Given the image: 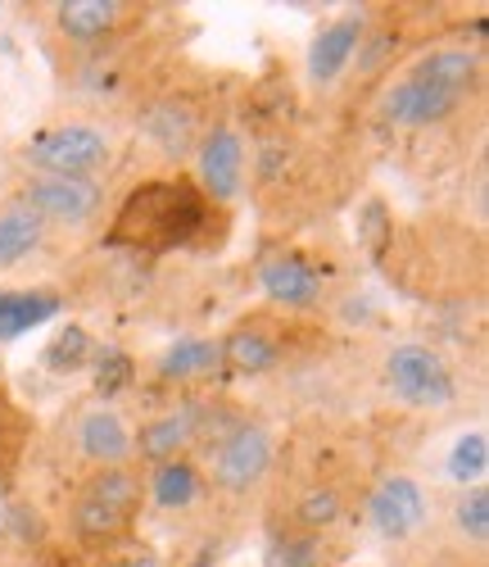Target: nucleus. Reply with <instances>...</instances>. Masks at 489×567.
<instances>
[{
    "mask_svg": "<svg viewBox=\"0 0 489 567\" xmlns=\"http://www.w3.org/2000/svg\"><path fill=\"white\" fill-rule=\"evenodd\" d=\"M195 177H200V192L222 209L245 192V177H250V151H245V136L231 123H218L200 136L195 146Z\"/></svg>",
    "mask_w": 489,
    "mask_h": 567,
    "instance_id": "nucleus-5",
    "label": "nucleus"
},
{
    "mask_svg": "<svg viewBox=\"0 0 489 567\" xmlns=\"http://www.w3.org/2000/svg\"><path fill=\"white\" fill-rule=\"evenodd\" d=\"M408 78H422L449 96L467 101V91L480 86V51H467V45H439V51H426Z\"/></svg>",
    "mask_w": 489,
    "mask_h": 567,
    "instance_id": "nucleus-15",
    "label": "nucleus"
},
{
    "mask_svg": "<svg viewBox=\"0 0 489 567\" xmlns=\"http://www.w3.org/2000/svg\"><path fill=\"white\" fill-rule=\"evenodd\" d=\"M454 532L467 545L485 549V540H489V491H485V482L480 486H462V495L454 499Z\"/></svg>",
    "mask_w": 489,
    "mask_h": 567,
    "instance_id": "nucleus-22",
    "label": "nucleus"
},
{
    "mask_svg": "<svg viewBox=\"0 0 489 567\" xmlns=\"http://www.w3.org/2000/svg\"><path fill=\"white\" fill-rule=\"evenodd\" d=\"M259 281H263L268 300L281 305V309H313V305H322V277L300 255H272L259 268Z\"/></svg>",
    "mask_w": 489,
    "mask_h": 567,
    "instance_id": "nucleus-14",
    "label": "nucleus"
},
{
    "mask_svg": "<svg viewBox=\"0 0 489 567\" xmlns=\"http://www.w3.org/2000/svg\"><path fill=\"white\" fill-rule=\"evenodd\" d=\"M222 372V346L209 337H181L164 350L159 359V377L164 382H209V377Z\"/></svg>",
    "mask_w": 489,
    "mask_h": 567,
    "instance_id": "nucleus-17",
    "label": "nucleus"
},
{
    "mask_svg": "<svg viewBox=\"0 0 489 567\" xmlns=\"http://www.w3.org/2000/svg\"><path fill=\"white\" fill-rule=\"evenodd\" d=\"M95 386H101V395H114L118 386H127L132 382V359L123 354V350H105L101 359H95Z\"/></svg>",
    "mask_w": 489,
    "mask_h": 567,
    "instance_id": "nucleus-27",
    "label": "nucleus"
},
{
    "mask_svg": "<svg viewBox=\"0 0 489 567\" xmlns=\"http://www.w3.org/2000/svg\"><path fill=\"white\" fill-rule=\"evenodd\" d=\"M367 37V23L363 19H335L318 32V41L309 45V78L313 82H335L340 73H345V64L354 60V51L363 45Z\"/></svg>",
    "mask_w": 489,
    "mask_h": 567,
    "instance_id": "nucleus-16",
    "label": "nucleus"
},
{
    "mask_svg": "<svg viewBox=\"0 0 489 567\" xmlns=\"http://www.w3.org/2000/svg\"><path fill=\"white\" fill-rule=\"evenodd\" d=\"M462 110L458 96H449V91H439L422 78H399L395 86H385V96H381V118L385 123H395V127H435V123H445Z\"/></svg>",
    "mask_w": 489,
    "mask_h": 567,
    "instance_id": "nucleus-11",
    "label": "nucleus"
},
{
    "mask_svg": "<svg viewBox=\"0 0 489 567\" xmlns=\"http://www.w3.org/2000/svg\"><path fill=\"white\" fill-rule=\"evenodd\" d=\"M55 313H60L55 291H0V341L23 337L28 327H41Z\"/></svg>",
    "mask_w": 489,
    "mask_h": 567,
    "instance_id": "nucleus-20",
    "label": "nucleus"
},
{
    "mask_svg": "<svg viewBox=\"0 0 489 567\" xmlns=\"http://www.w3.org/2000/svg\"><path fill=\"white\" fill-rule=\"evenodd\" d=\"M28 432H32V422L23 404L0 386V491H10L19 477V463L28 454Z\"/></svg>",
    "mask_w": 489,
    "mask_h": 567,
    "instance_id": "nucleus-19",
    "label": "nucleus"
},
{
    "mask_svg": "<svg viewBox=\"0 0 489 567\" xmlns=\"http://www.w3.org/2000/svg\"><path fill=\"white\" fill-rule=\"evenodd\" d=\"M385 391L408 409H445L458 395L454 368L445 363V354L417 341L395 346L385 354Z\"/></svg>",
    "mask_w": 489,
    "mask_h": 567,
    "instance_id": "nucleus-3",
    "label": "nucleus"
},
{
    "mask_svg": "<svg viewBox=\"0 0 489 567\" xmlns=\"http://www.w3.org/2000/svg\"><path fill=\"white\" fill-rule=\"evenodd\" d=\"M19 205H28L45 227H82L101 214L105 205V186L95 177H51V173H32L19 186Z\"/></svg>",
    "mask_w": 489,
    "mask_h": 567,
    "instance_id": "nucleus-4",
    "label": "nucleus"
},
{
    "mask_svg": "<svg viewBox=\"0 0 489 567\" xmlns=\"http://www.w3.org/2000/svg\"><path fill=\"white\" fill-rule=\"evenodd\" d=\"M218 346H222V372L236 377H263L285 359V332L268 313L240 318Z\"/></svg>",
    "mask_w": 489,
    "mask_h": 567,
    "instance_id": "nucleus-7",
    "label": "nucleus"
},
{
    "mask_svg": "<svg viewBox=\"0 0 489 567\" xmlns=\"http://www.w3.org/2000/svg\"><path fill=\"white\" fill-rule=\"evenodd\" d=\"M127 567H168V563H164V558H155V554H136Z\"/></svg>",
    "mask_w": 489,
    "mask_h": 567,
    "instance_id": "nucleus-29",
    "label": "nucleus"
},
{
    "mask_svg": "<svg viewBox=\"0 0 489 567\" xmlns=\"http://www.w3.org/2000/svg\"><path fill=\"white\" fill-rule=\"evenodd\" d=\"M110 155H114L110 132L77 118L51 123L23 141V164L32 173H51V177H95L110 164Z\"/></svg>",
    "mask_w": 489,
    "mask_h": 567,
    "instance_id": "nucleus-2",
    "label": "nucleus"
},
{
    "mask_svg": "<svg viewBox=\"0 0 489 567\" xmlns=\"http://www.w3.org/2000/svg\"><path fill=\"white\" fill-rule=\"evenodd\" d=\"M430 517V504H426V491L404 477V472H395V477H381L367 495V523L385 536V540H408L413 532L426 527Z\"/></svg>",
    "mask_w": 489,
    "mask_h": 567,
    "instance_id": "nucleus-8",
    "label": "nucleus"
},
{
    "mask_svg": "<svg viewBox=\"0 0 489 567\" xmlns=\"http://www.w3.org/2000/svg\"><path fill=\"white\" fill-rule=\"evenodd\" d=\"M485 467H489V445H485V432H471V436H462L458 445H454V454H449V472H454V482H471V486H480V477H485Z\"/></svg>",
    "mask_w": 489,
    "mask_h": 567,
    "instance_id": "nucleus-24",
    "label": "nucleus"
},
{
    "mask_svg": "<svg viewBox=\"0 0 489 567\" xmlns=\"http://www.w3.org/2000/svg\"><path fill=\"white\" fill-rule=\"evenodd\" d=\"M340 513H345L340 495H335L331 486H313V491H304V499H300V508H295V527L309 532V536H322L326 527L340 523Z\"/></svg>",
    "mask_w": 489,
    "mask_h": 567,
    "instance_id": "nucleus-23",
    "label": "nucleus"
},
{
    "mask_svg": "<svg viewBox=\"0 0 489 567\" xmlns=\"http://www.w3.org/2000/svg\"><path fill=\"white\" fill-rule=\"evenodd\" d=\"M136 14L141 6H127V0H64L55 6V28L73 45H101L114 41Z\"/></svg>",
    "mask_w": 489,
    "mask_h": 567,
    "instance_id": "nucleus-12",
    "label": "nucleus"
},
{
    "mask_svg": "<svg viewBox=\"0 0 489 567\" xmlns=\"http://www.w3.org/2000/svg\"><path fill=\"white\" fill-rule=\"evenodd\" d=\"M322 563H326L322 536H309V532H290L272 549V567H322Z\"/></svg>",
    "mask_w": 489,
    "mask_h": 567,
    "instance_id": "nucleus-25",
    "label": "nucleus"
},
{
    "mask_svg": "<svg viewBox=\"0 0 489 567\" xmlns=\"http://www.w3.org/2000/svg\"><path fill=\"white\" fill-rule=\"evenodd\" d=\"M209 432V404H181V409H168L159 417H150L141 427V436H132V454H141L145 463H173V458H186V450Z\"/></svg>",
    "mask_w": 489,
    "mask_h": 567,
    "instance_id": "nucleus-9",
    "label": "nucleus"
},
{
    "mask_svg": "<svg viewBox=\"0 0 489 567\" xmlns=\"http://www.w3.org/2000/svg\"><path fill=\"white\" fill-rule=\"evenodd\" d=\"M86 359H91V337L82 327H64V332L51 341V350H45V363L55 372H77Z\"/></svg>",
    "mask_w": 489,
    "mask_h": 567,
    "instance_id": "nucleus-26",
    "label": "nucleus"
},
{
    "mask_svg": "<svg viewBox=\"0 0 489 567\" xmlns=\"http://www.w3.org/2000/svg\"><path fill=\"white\" fill-rule=\"evenodd\" d=\"M41 241H45V223L28 205H19V200L0 205V272L19 268L28 255H37Z\"/></svg>",
    "mask_w": 489,
    "mask_h": 567,
    "instance_id": "nucleus-18",
    "label": "nucleus"
},
{
    "mask_svg": "<svg viewBox=\"0 0 489 567\" xmlns=\"http://www.w3.org/2000/svg\"><path fill=\"white\" fill-rule=\"evenodd\" d=\"M73 441H77V454L91 467H118V463L132 458V432L118 417V409H110V404L82 409L77 422H73Z\"/></svg>",
    "mask_w": 489,
    "mask_h": 567,
    "instance_id": "nucleus-13",
    "label": "nucleus"
},
{
    "mask_svg": "<svg viewBox=\"0 0 489 567\" xmlns=\"http://www.w3.org/2000/svg\"><path fill=\"white\" fill-rule=\"evenodd\" d=\"M214 223L222 227L218 205L190 177L141 182L136 192L118 205L110 241L164 255V250H186V246H209L214 241Z\"/></svg>",
    "mask_w": 489,
    "mask_h": 567,
    "instance_id": "nucleus-1",
    "label": "nucleus"
},
{
    "mask_svg": "<svg viewBox=\"0 0 489 567\" xmlns=\"http://www.w3.org/2000/svg\"><path fill=\"white\" fill-rule=\"evenodd\" d=\"M141 127H145V136H150L155 146H159L164 155H173V159L195 155V146H200V136L209 132V127H205V110H200V101L186 96V91L159 96L150 110H145Z\"/></svg>",
    "mask_w": 489,
    "mask_h": 567,
    "instance_id": "nucleus-10",
    "label": "nucleus"
},
{
    "mask_svg": "<svg viewBox=\"0 0 489 567\" xmlns=\"http://www.w3.org/2000/svg\"><path fill=\"white\" fill-rule=\"evenodd\" d=\"M272 467V436L263 422H236V427L218 441L214 454V486L227 495L254 491Z\"/></svg>",
    "mask_w": 489,
    "mask_h": 567,
    "instance_id": "nucleus-6",
    "label": "nucleus"
},
{
    "mask_svg": "<svg viewBox=\"0 0 489 567\" xmlns=\"http://www.w3.org/2000/svg\"><path fill=\"white\" fill-rule=\"evenodd\" d=\"M363 223H367V227H363V236H367L372 255H385V241H389V236H395V227L385 223V209H381L376 200H372V205L363 209Z\"/></svg>",
    "mask_w": 489,
    "mask_h": 567,
    "instance_id": "nucleus-28",
    "label": "nucleus"
},
{
    "mask_svg": "<svg viewBox=\"0 0 489 567\" xmlns=\"http://www.w3.org/2000/svg\"><path fill=\"white\" fill-rule=\"evenodd\" d=\"M200 491H205V477H200V467H195L190 458L159 463L155 477L145 482V495H155L159 508H186V504L200 499Z\"/></svg>",
    "mask_w": 489,
    "mask_h": 567,
    "instance_id": "nucleus-21",
    "label": "nucleus"
}]
</instances>
